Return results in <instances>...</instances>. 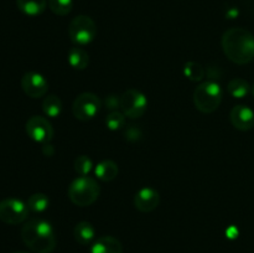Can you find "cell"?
<instances>
[{
  "label": "cell",
  "mask_w": 254,
  "mask_h": 253,
  "mask_svg": "<svg viewBox=\"0 0 254 253\" xmlns=\"http://www.w3.org/2000/svg\"><path fill=\"white\" fill-rule=\"evenodd\" d=\"M222 49L228 60L237 64H247L254 60V36L242 27H232L222 36Z\"/></svg>",
  "instance_id": "obj_1"
},
{
  "label": "cell",
  "mask_w": 254,
  "mask_h": 253,
  "mask_svg": "<svg viewBox=\"0 0 254 253\" xmlns=\"http://www.w3.org/2000/svg\"><path fill=\"white\" fill-rule=\"evenodd\" d=\"M25 246L35 253H51L56 248V236L51 223L42 218L27 221L21 230Z\"/></svg>",
  "instance_id": "obj_2"
},
{
  "label": "cell",
  "mask_w": 254,
  "mask_h": 253,
  "mask_svg": "<svg viewBox=\"0 0 254 253\" xmlns=\"http://www.w3.org/2000/svg\"><path fill=\"white\" fill-rule=\"evenodd\" d=\"M101 193L98 183L89 176H78L68 188V197L72 203L79 207H87L96 202Z\"/></svg>",
  "instance_id": "obj_3"
},
{
  "label": "cell",
  "mask_w": 254,
  "mask_h": 253,
  "mask_svg": "<svg viewBox=\"0 0 254 253\" xmlns=\"http://www.w3.org/2000/svg\"><path fill=\"white\" fill-rule=\"evenodd\" d=\"M223 92L220 83L215 81H206L198 84L193 92V103L202 113H212L220 107Z\"/></svg>",
  "instance_id": "obj_4"
},
{
  "label": "cell",
  "mask_w": 254,
  "mask_h": 253,
  "mask_svg": "<svg viewBox=\"0 0 254 253\" xmlns=\"http://www.w3.org/2000/svg\"><path fill=\"white\" fill-rule=\"evenodd\" d=\"M68 35L74 45L86 46L96 39V22L87 15H78L69 24Z\"/></svg>",
  "instance_id": "obj_5"
},
{
  "label": "cell",
  "mask_w": 254,
  "mask_h": 253,
  "mask_svg": "<svg viewBox=\"0 0 254 253\" xmlns=\"http://www.w3.org/2000/svg\"><path fill=\"white\" fill-rule=\"evenodd\" d=\"M102 102L94 93L84 92L76 97L72 104V113L78 121L87 122L93 119L101 109Z\"/></svg>",
  "instance_id": "obj_6"
},
{
  "label": "cell",
  "mask_w": 254,
  "mask_h": 253,
  "mask_svg": "<svg viewBox=\"0 0 254 253\" xmlns=\"http://www.w3.org/2000/svg\"><path fill=\"white\" fill-rule=\"evenodd\" d=\"M148 108L145 94L138 89H128L121 96V109L126 117L130 119L140 118Z\"/></svg>",
  "instance_id": "obj_7"
},
{
  "label": "cell",
  "mask_w": 254,
  "mask_h": 253,
  "mask_svg": "<svg viewBox=\"0 0 254 253\" xmlns=\"http://www.w3.org/2000/svg\"><path fill=\"white\" fill-rule=\"evenodd\" d=\"M29 207L19 198H5L0 201V220L7 225H19L29 217Z\"/></svg>",
  "instance_id": "obj_8"
},
{
  "label": "cell",
  "mask_w": 254,
  "mask_h": 253,
  "mask_svg": "<svg viewBox=\"0 0 254 253\" xmlns=\"http://www.w3.org/2000/svg\"><path fill=\"white\" fill-rule=\"evenodd\" d=\"M26 133L34 141L47 144L54 138V128L45 117L34 116L26 122Z\"/></svg>",
  "instance_id": "obj_9"
},
{
  "label": "cell",
  "mask_w": 254,
  "mask_h": 253,
  "mask_svg": "<svg viewBox=\"0 0 254 253\" xmlns=\"http://www.w3.org/2000/svg\"><path fill=\"white\" fill-rule=\"evenodd\" d=\"M21 88L26 96L31 98H40L47 93L49 82L37 72H26L21 78Z\"/></svg>",
  "instance_id": "obj_10"
},
{
  "label": "cell",
  "mask_w": 254,
  "mask_h": 253,
  "mask_svg": "<svg viewBox=\"0 0 254 253\" xmlns=\"http://www.w3.org/2000/svg\"><path fill=\"white\" fill-rule=\"evenodd\" d=\"M160 203L159 192L153 188H143L134 196V206L140 212H151Z\"/></svg>",
  "instance_id": "obj_11"
},
{
  "label": "cell",
  "mask_w": 254,
  "mask_h": 253,
  "mask_svg": "<svg viewBox=\"0 0 254 253\" xmlns=\"http://www.w3.org/2000/svg\"><path fill=\"white\" fill-rule=\"evenodd\" d=\"M230 119L232 126L238 130L247 131L254 126V112L245 104L233 107L230 113Z\"/></svg>",
  "instance_id": "obj_12"
},
{
  "label": "cell",
  "mask_w": 254,
  "mask_h": 253,
  "mask_svg": "<svg viewBox=\"0 0 254 253\" xmlns=\"http://www.w3.org/2000/svg\"><path fill=\"white\" fill-rule=\"evenodd\" d=\"M91 253H123V247L118 238L102 236L92 243Z\"/></svg>",
  "instance_id": "obj_13"
},
{
  "label": "cell",
  "mask_w": 254,
  "mask_h": 253,
  "mask_svg": "<svg viewBox=\"0 0 254 253\" xmlns=\"http://www.w3.org/2000/svg\"><path fill=\"white\" fill-rule=\"evenodd\" d=\"M74 240L82 246H89L96 241V230L88 221H81L74 226Z\"/></svg>",
  "instance_id": "obj_14"
},
{
  "label": "cell",
  "mask_w": 254,
  "mask_h": 253,
  "mask_svg": "<svg viewBox=\"0 0 254 253\" xmlns=\"http://www.w3.org/2000/svg\"><path fill=\"white\" fill-rule=\"evenodd\" d=\"M118 165L113 160H103L94 168V174L102 181H112L118 176Z\"/></svg>",
  "instance_id": "obj_15"
},
{
  "label": "cell",
  "mask_w": 254,
  "mask_h": 253,
  "mask_svg": "<svg viewBox=\"0 0 254 253\" xmlns=\"http://www.w3.org/2000/svg\"><path fill=\"white\" fill-rule=\"evenodd\" d=\"M68 63L72 68L78 69V71H82V69H86L89 64V56L81 46L72 47L68 51Z\"/></svg>",
  "instance_id": "obj_16"
},
{
  "label": "cell",
  "mask_w": 254,
  "mask_h": 253,
  "mask_svg": "<svg viewBox=\"0 0 254 253\" xmlns=\"http://www.w3.org/2000/svg\"><path fill=\"white\" fill-rule=\"evenodd\" d=\"M17 7L21 12L29 16H37L42 14L47 6V0H16Z\"/></svg>",
  "instance_id": "obj_17"
},
{
  "label": "cell",
  "mask_w": 254,
  "mask_h": 253,
  "mask_svg": "<svg viewBox=\"0 0 254 253\" xmlns=\"http://www.w3.org/2000/svg\"><path fill=\"white\" fill-rule=\"evenodd\" d=\"M42 111L50 118H57L62 112V102L55 94H49L42 102Z\"/></svg>",
  "instance_id": "obj_18"
},
{
  "label": "cell",
  "mask_w": 254,
  "mask_h": 253,
  "mask_svg": "<svg viewBox=\"0 0 254 253\" xmlns=\"http://www.w3.org/2000/svg\"><path fill=\"white\" fill-rule=\"evenodd\" d=\"M227 91L235 98H245L251 92V86L246 79L233 78L228 82Z\"/></svg>",
  "instance_id": "obj_19"
},
{
  "label": "cell",
  "mask_w": 254,
  "mask_h": 253,
  "mask_svg": "<svg viewBox=\"0 0 254 253\" xmlns=\"http://www.w3.org/2000/svg\"><path fill=\"white\" fill-rule=\"evenodd\" d=\"M26 205L30 211L40 213V212H44L45 210H47V207H49L50 205V200L49 197H47V195H45V193L36 192V193H32V195L30 196Z\"/></svg>",
  "instance_id": "obj_20"
},
{
  "label": "cell",
  "mask_w": 254,
  "mask_h": 253,
  "mask_svg": "<svg viewBox=\"0 0 254 253\" xmlns=\"http://www.w3.org/2000/svg\"><path fill=\"white\" fill-rule=\"evenodd\" d=\"M184 74L190 81L200 82L205 77V68L202 67V64L195 61H190L184 66Z\"/></svg>",
  "instance_id": "obj_21"
},
{
  "label": "cell",
  "mask_w": 254,
  "mask_h": 253,
  "mask_svg": "<svg viewBox=\"0 0 254 253\" xmlns=\"http://www.w3.org/2000/svg\"><path fill=\"white\" fill-rule=\"evenodd\" d=\"M106 126L109 130H119L124 126L126 124V116L123 112L113 111L106 117Z\"/></svg>",
  "instance_id": "obj_22"
},
{
  "label": "cell",
  "mask_w": 254,
  "mask_h": 253,
  "mask_svg": "<svg viewBox=\"0 0 254 253\" xmlns=\"http://www.w3.org/2000/svg\"><path fill=\"white\" fill-rule=\"evenodd\" d=\"M73 6V1L72 0H49V7L54 14L60 15V16H64V15L69 14Z\"/></svg>",
  "instance_id": "obj_23"
},
{
  "label": "cell",
  "mask_w": 254,
  "mask_h": 253,
  "mask_svg": "<svg viewBox=\"0 0 254 253\" xmlns=\"http://www.w3.org/2000/svg\"><path fill=\"white\" fill-rule=\"evenodd\" d=\"M74 171L79 176H87L93 168V163L87 155H79L74 159Z\"/></svg>",
  "instance_id": "obj_24"
},
{
  "label": "cell",
  "mask_w": 254,
  "mask_h": 253,
  "mask_svg": "<svg viewBox=\"0 0 254 253\" xmlns=\"http://www.w3.org/2000/svg\"><path fill=\"white\" fill-rule=\"evenodd\" d=\"M104 106L111 112L117 111V108H121V97L114 96V94L107 96V98L104 99Z\"/></svg>",
  "instance_id": "obj_25"
},
{
  "label": "cell",
  "mask_w": 254,
  "mask_h": 253,
  "mask_svg": "<svg viewBox=\"0 0 254 253\" xmlns=\"http://www.w3.org/2000/svg\"><path fill=\"white\" fill-rule=\"evenodd\" d=\"M126 135H128L127 138H128L129 140H131V136H134V140H136V139L140 136V130H139L138 128H135V126H131L130 128L127 129Z\"/></svg>",
  "instance_id": "obj_26"
},
{
  "label": "cell",
  "mask_w": 254,
  "mask_h": 253,
  "mask_svg": "<svg viewBox=\"0 0 254 253\" xmlns=\"http://www.w3.org/2000/svg\"><path fill=\"white\" fill-rule=\"evenodd\" d=\"M42 153L45 154V156H52L55 153L54 146H52L50 143L44 144V146H42Z\"/></svg>",
  "instance_id": "obj_27"
},
{
  "label": "cell",
  "mask_w": 254,
  "mask_h": 253,
  "mask_svg": "<svg viewBox=\"0 0 254 253\" xmlns=\"http://www.w3.org/2000/svg\"><path fill=\"white\" fill-rule=\"evenodd\" d=\"M12 253H29V252H24V251H16V252H12Z\"/></svg>",
  "instance_id": "obj_28"
},
{
  "label": "cell",
  "mask_w": 254,
  "mask_h": 253,
  "mask_svg": "<svg viewBox=\"0 0 254 253\" xmlns=\"http://www.w3.org/2000/svg\"><path fill=\"white\" fill-rule=\"evenodd\" d=\"M252 92H253V96H254V83H253V87H252Z\"/></svg>",
  "instance_id": "obj_29"
}]
</instances>
